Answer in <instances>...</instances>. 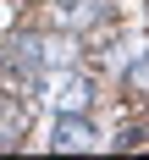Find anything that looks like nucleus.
Listing matches in <instances>:
<instances>
[{
  "mask_svg": "<svg viewBox=\"0 0 149 160\" xmlns=\"http://www.w3.org/2000/svg\"><path fill=\"white\" fill-rule=\"evenodd\" d=\"M6 66H11L17 78H33V72H39V33L11 39V44H6Z\"/></svg>",
  "mask_w": 149,
  "mask_h": 160,
  "instance_id": "obj_3",
  "label": "nucleus"
},
{
  "mask_svg": "<svg viewBox=\"0 0 149 160\" xmlns=\"http://www.w3.org/2000/svg\"><path fill=\"white\" fill-rule=\"evenodd\" d=\"M50 144H55V155H83V149H99V132L83 122V111H55Z\"/></svg>",
  "mask_w": 149,
  "mask_h": 160,
  "instance_id": "obj_1",
  "label": "nucleus"
},
{
  "mask_svg": "<svg viewBox=\"0 0 149 160\" xmlns=\"http://www.w3.org/2000/svg\"><path fill=\"white\" fill-rule=\"evenodd\" d=\"M132 83H138V88L149 83V61H138V66H132Z\"/></svg>",
  "mask_w": 149,
  "mask_h": 160,
  "instance_id": "obj_6",
  "label": "nucleus"
},
{
  "mask_svg": "<svg viewBox=\"0 0 149 160\" xmlns=\"http://www.w3.org/2000/svg\"><path fill=\"white\" fill-rule=\"evenodd\" d=\"M61 6H66V11H61V22H66V28H77V22H88V17H94V6H99V0H61Z\"/></svg>",
  "mask_w": 149,
  "mask_h": 160,
  "instance_id": "obj_5",
  "label": "nucleus"
},
{
  "mask_svg": "<svg viewBox=\"0 0 149 160\" xmlns=\"http://www.w3.org/2000/svg\"><path fill=\"white\" fill-rule=\"evenodd\" d=\"M55 6H61V0H55Z\"/></svg>",
  "mask_w": 149,
  "mask_h": 160,
  "instance_id": "obj_7",
  "label": "nucleus"
},
{
  "mask_svg": "<svg viewBox=\"0 0 149 160\" xmlns=\"http://www.w3.org/2000/svg\"><path fill=\"white\" fill-rule=\"evenodd\" d=\"M88 99H94V83L83 72H66V66L50 72V105L55 111H88Z\"/></svg>",
  "mask_w": 149,
  "mask_h": 160,
  "instance_id": "obj_2",
  "label": "nucleus"
},
{
  "mask_svg": "<svg viewBox=\"0 0 149 160\" xmlns=\"http://www.w3.org/2000/svg\"><path fill=\"white\" fill-rule=\"evenodd\" d=\"M66 61H72V39H39V66L44 72H55Z\"/></svg>",
  "mask_w": 149,
  "mask_h": 160,
  "instance_id": "obj_4",
  "label": "nucleus"
}]
</instances>
